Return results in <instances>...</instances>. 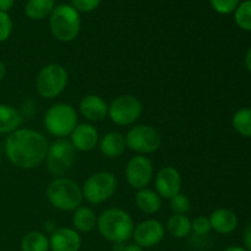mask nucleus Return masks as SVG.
<instances>
[{"mask_svg":"<svg viewBox=\"0 0 251 251\" xmlns=\"http://www.w3.org/2000/svg\"><path fill=\"white\" fill-rule=\"evenodd\" d=\"M191 230H193L196 235H200V237L207 235L208 233L212 230L208 217H205V216H199V217H196L195 220L191 221Z\"/></svg>","mask_w":251,"mask_h":251,"instance_id":"c85d7f7f","label":"nucleus"},{"mask_svg":"<svg viewBox=\"0 0 251 251\" xmlns=\"http://www.w3.org/2000/svg\"><path fill=\"white\" fill-rule=\"evenodd\" d=\"M125 147H126L125 136L118 131L107 132L100 140V152L109 158H117L122 156L125 151Z\"/></svg>","mask_w":251,"mask_h":251,"instance_id":"a211bd4d","label":"nucleus"},{"mask_svg":"<svg viewBox=\"0 0 251 251\" xmlns=\"http://www.w3.org/2000/svg\"><path fill=\"white\" fill-rule=\"evenodd\" d=\"M49 238L42 232H29L22 238L21 251H49Z\"/></svg>","mask_w":251,"mask_h":251,"instance_id":"b1692460","label":"nucleus"},{"mask_svg":"<svg viewBox=\"0 0 251 251\" xmlns=\"http://www.w3.org/2000/svg\"><path fill=\"white\" fill-rule=\"evenodd\" d=\"M73 225L78 233H90L97 227V217L90 207L80 206L74 211Z\"/></svg>","mask_w":251,"mask_h":251,"instance_id":"412c9836","label":"nucleus"},{"mask_svg":"<svg viewBox=\"0 0 251 251\" xmlns=\"http://www.w3.org/2000/svg\"><path fill=\"white\" fill-rule=\"evenodd\" d=\"M126 147L137 153H153L161 147L162 137L154 127L150 125H136L125 136Z\"/></svg>","mask_w":251,"mask_h":251,"instance_id":"9d476101","label":"nucleus"},{"mask_svg":"<svg viewBox=\"0 0 251 251\" xmlns=\"http://www.w3.org/2000/svg\"><path fill=\"white\" fill-rule=\"evenodd\" d=\"M164 226L157 220H146L140 222L134 228L132 238L135 244L140 245L141 248H152L158 245L163 240Z\"/></svg>","mask_w":251,"mask_h":251,"instance_id":"f8f14e48","label":"nucleus"},{"mask_svg":"<svg viewBox=\"0 0 251 251\" xmlns=\"http://www.w3.org/2000/svg\"><path fill=\"white\" fill-rule=\"evenodd\" d=\"M142 103L132 95H123L115 98L108 108V117L119 126L131 125L141 117Z\"/></svg>","mask_w":251,"mask_h":251,"instance_id":"1a4fd4ad","label":"nucleus"},{"mask_svg":"<svg viewBox=\"0 0 251 251\" xmlns=\"http://www.w3.org/2000/svg\"><path fill=\"white\" fill-rule=\"evenodd\" d=\"M211 228L220 234H229L234 232L238 226V217L229 208H218L208 217Z\"/></svg>","mask_w":251,"mask_h":251,"instance_id":"f3484780","label":"nucleus"},{"mask_svg":"<svg viewBox=\"0 0 251 251\" xmlns=\"http://www.w3.org/2000/svg\"><path fill=\"white\" fill-rule=\"evenodd\" d=\"M135 202L140 211L146 215H153L161 210L162 198L154 190L145 188L137 191L135 196Z\"/></svg>","mask_w":251,"mask_h":251,"instance_id":"aec40b11","label":"nucleus"},{"mask_svg":"<svg viewBox=\"0 0 251 251\" xmlns=\"http://www.w3.org/2000/svg\"><path fill=\"white\" fill-rule=\"evenodd\" d=\"M49 19V26L53 36L58 41L68 43L78 36L81 29L80 12L69 4L55 6Z\"/></svg>","mask_w":251,"mask_h":251,"instance_id":"20e7f679","label":"nucleus"},{"mask_svg":"<svg viewBox=\"0 0 251 251\" xmlns=\"http://www.w3.org/2000/svg\"><path fill=\"white\" fill-rule=\"evenodd\" d=\"M108 103L97 95H87L81 100L80 113L90 122H102L108 117Z\"/></svg>","mask_w":251,"mask_h":251,"instance_id":"dca6fc26","label":"nucleus"},{"mask_svg":"<svg viewBox=\"0 0 251 251\" xmlns=\"http://www.w3.org/2000/svg\"><path fill=\"white\" fill-rule=\"evenodd\" d=\"M171 210L173 211L176 215H186L191 208V201L188 195L183 193H179L178 195L171 199Z\"/></svg>","mask_w":251,"mask_h":251,"instance_id":"bb28decb","label":"nucleus"},{"mask_svg":"<svg viewBox=\"0 0 251 251\" xmlns=\"http://www.w3.org/2000/svg\"><path fill=\"white\" fill-rule=\"evenodd\" d=\"M233 127L242 136L251 137V108H242L233 117Z\"/></svg>","mask_w":251,"mask_h":251,"instance_id":"393cba45","label":"nucleus"},{"mask_svg":"<svg viewBox=\"0 0 251 251\" xmlns=\"http://www.w3.org/2000/svg\"><path fill=\"white\" fill-rule=\"evenodd\" d=\"M5 75H6V65L4 64V61L0 60V82L4 80Z\"/></svg>","mask_w":251,"mask_h":251,"instance_id":"f704fd0d","label":"nucleus"},{"mask_svg":"<svg viewBox=\"0 0 251 251\" xmlns=\"http://www.w3.org/2000/svg\"><path fill=\"white\" fill-rule=\"evenodd\" d=\"M245 66H247L248 70L251 73V48L248 50L247 56H245Z\"/></svg>","mask_w":251,"mask_h":251,"instance_id":"c9c22d12","label":"nucleus"},{"mask_svg":"<svg viewBox=\"0 0 251 251\" xmlns=\"http://www.w3.org/2000/svg\"><path fill=\"white\" fill-rule=\"evenodd\" d=\"M223 251H248V250L245 249V248H242V247H229Z\"/></svg>","mask_w":251,"mask_h":251,"instance_id":"e433bc0d","label":"nucleus"},{"mask_svg":"<svg viewBox=\"0 0 251 251\" xmlns=\"http://www.w3.org/2000/svg\"><path fill=\"white\" fill-rule=\"evenodd\" d=\"M123 251H144V248H141L140 245L137 244H129L126 247L123 248Z\"/></svg>","mask_w":251,"mask_h":251,"instance_id":"72a5a7b5","label":"nucleus"},{"mask_svg":"<svg viewBox=\"0 0 251 251\" xmlns=\"http://www.w3.org/2000/svg\"><path fill=\"white\" fill-rule=\"evenodd\" d=\"M43 123L49 134L59 139H64L71 135L74 129L77 126V113L71 104L56 103L47 110Z\"/></svg>","mask_w":251,"mask_h":251,"instance_id":"39448f33","label":"nucleus"},{"mask_svg":"<svg viewBox=\"0 0 251 251\" xmlns=\"http://www.w3.org/2000/svg\"><path fill=\"white\" fill-rule=\"evenodd\" d=\"M167 230L174 238H185L191 233V221L186 215H172L167 221Z\"/></svg>","mask_w":251,"mask_h":251,"instance_id":"5701e85b","label":"nucleus"},{"mask_svg":"<svg viewBox=\"0 0 251 251\" xmlns=\"http://www.w3.org/2000/svg\"><path fill=\"white\" fill-rule=\"evenodd\" d=\"M24 118L12 105L0 103V134H11L20 129Z\"/></svg>","mask_w":251,"mask_h":251,"instance_id":"6ab92c4d","label":"nucleus"},{"mask_svg":"<svg viewBox=\"0 0 251 251\" xmlns=\"http://www.w3.org/2000/svg\"><path fill=\"white\" fill-rule=\"evenodd\" d=\"M125 178L132 189H145L153 178V164L146 156H134L126 164Z\"/></svg>","mask_w":251,"mask_h":251,"instance_id":"9b49d317","label":"nucleus"},{"mask_svg":"<svg viewBox=\"0 0 251 251\" xmlns=\"http://www.w3.org/2000/svg\"><path fill=\"white\" fill-rule=\"evenodd\" d=\"M244 244H245V249L248 251H251V223L247 228H245Z\"/></svg>","mask_w":251,"mask_h":251,"instance_id":"2f4dec72","label":"nucleus"},{"mask_svg":"<svg viewBox=\"0 0 251 251\" xmlns=\"http://www.w3.org/2000/svg\"><path fill=\"white\" fill-rule=\"evenodd\" d=\"M70 142L76 151L88 152L92 151L100 142V134L96 126L88 123L77 124L70 135Z\"/></svg>","mask_w":251,"mask_h":251,"instance_id":"2eb2a0df","label":"nucleus"},{"mask_svg":"<svg viewBox=\"0 0 251 251\" xmlns=\"http://www.w3.org/2000/svg\"><path fill=\"white\" fill-rule=\"evenodd\" d=\"M69 74L60 64L51 63L39 70L36 78V88L39 96L53 100L64 92L68 86Z\"/></svg>","mask_w":251,"mask_h":251,"instance_id":"0eeeda50","label":"nucleus"},{"mask_svg":"<svg viewBox=\"0 0 251 251\" xmlns=\"http://www.w3.org/2000/svg\"><path fill=\"white\" fill-rule=\"evenodd\" d=\"M75 151L73 144L65 139L56 140L48 146L44 161L47 162L49 173L53 174L55 178L68 173L75 162Z\"/></svg>","mask_w":251,"mask_h":251,"instance_id":"6e6552de","label":"nucleus"},{"mask_svg":"<svg viewBox=\"0 0 251 251\" xmlns=\"http://www.w3.org/2000/svg\"><path fill=\"white\" fill-rule=\"evenodd\" d=\"M82 245V238L77 230L69 227L56 228L49 238L51 251H78Z\"/></svg>","mask_w":251,"mask_h":251,"instance_id":"4468645a","label":"nucleus"},{"mask_svg":"<svg viewBox=\"0 0 251 251\" xmlns=\"http://www.w3.org/2000/svg\"><path fill=\"white\" fill-rule=\"evenodd\" d=\"M117 176L108 171H100L92 174L81 186L83 199L92 205H100L109 200L117 191Z\"/></svg>","mask_w":251,"mask_h":251,"instance_id":"423d86ee","label":"nucleus"},{"mask_svg":"<svg viewBox=\"0 0 251 251\" xmlns=\"http://www.w3.org/2000/svg\"><path fill=\"white\" fill-rule=\"evenodd\" d=\"M154 188L156 193L162 199L171 200L174 196L180 193L181 189V176L178 169L174 167H164L154 178Z\"/></svg>","mask_w":251,"mask_h":251,"instance_id":"ddd939ff","label":"nucleus"},{"mask_svg":"<svg viewBox=\"0 0 251 251\" xmlns=\"http://www.w3.org/2000/svg\"><path fill=\"white\" fill-rule=\"evenodd\" d=\"M12 33V20L7 12H0V43L7 41Z\"/></svg>","mask_w":251,"mask_h":251,"instance_id":"c756f323","label":"nucleus"},{"mask_svg":"<svg viewBox=\"0 0 251 251\" xmlns=\"http://www.w3.org/2000/svg\"><path fill=\"white\" fill-rule=\"evenodd\" d=\"M102 0H71V5L78 12H91L100 6Z\"/></svg>","mask_w":251,"mask_h":251,"instance_id":"7c9ffc66","label":"nucleus"},{"mask_svg":"<svg viewBox=\"0 0 251 251\" xmlns=\"http://www.w3.org/2000/svg\"><path fill=\"white\" fill-rule=\"evenodd\" d=\"M4 150L15 167L33 169L46 159L48 142L41 132L22 127L9 134L5 140Z\"/></svg>","mask_w":251,"mask_h":251,"instance_id":"f257e3e1","label":"nucleus"},{"mask_svg":"<svg viewBox=\"0 0 251 251\" xmlns=\"http://www.w3.org/2000/svg\"><path fill=\"white\" fill-rule=\"evenodd\" d=\"M240 0H210L211 6L218 14L228 15L235 11Z\"/></svg>","mask_w":251,"mask_h":251,"instance_id":"cd10ccee","label":"nucleus"},{"mask_svg":"<svg viewBox=\"0 0 251 251\" xmlns=\"http://www.w3.org/2000/svg\"><path fill=\"white\" fill-rule=\"evenodd\" d=\"M235 24L244 31H251V0L243 1L234 11Z\"/></svg>","mask_w":251,"mask_h":251,"instance_id":"a878e982","label":"nucleus"},{"mask_svg":"<svg viewBox=\"0 0 251 251\" xmlns=\"http://www.w3.org/2000/svg\"><path fill=\"white\" fill-rule=\"evenodd\" d=\"M15 0H0V12H7L14 6Z\"/></svg>","mask_w":251,"mask_h":251,"instance_id":"473e14b6","label":"nucleus"},{"mask_svg":"<svg viewBox=\"0 0 251 251\" xmlns=\"http://www.w3.org/2000/svg\"><path fill=\"white\" fill-rule=\"evenodd\" d=\"M54 9V0H28L25 6V12L31 20H43L50 16Z\"/></svg>","mask_w":251,"mask_h":251,"instance_id":"4be33fe9","label":"nucleus"},{"mask_svg":"<svg viewBox=\"0 0 251 251\" xmlns=\"http://www.w3.org/2000/svg\"><path fill=\"white\" fill-rule=\"evenodd\" d=\"M97 227L100 235L114 244H123L132 237L134 221L122 208H108L97 218Z\"/></svg>","mask_w":251,"mask_h":251,"instance_id":"f03ea898","label":"nucleus"},{"mask_svg":"<svg viewBox=\"0 0 251 251\" xmlns=\"http://www.w3.org/2000/svg\"><path fill=\"white\" fill-rule=\"evenodd\" d=\"M46 194L50 205L60 211H75L83 201L81 186L66 176H59L51 180Z\"/></svg>","mask_w":251,"mask_h":251,"instance_id":"7ed1b4c3","label":"nucleus"}]
</instances>
